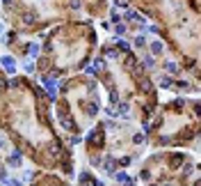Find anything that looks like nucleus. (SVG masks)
Returning <instances> with one entry per match:
<instances>
[{
    "label": "nucleus",
    "instance_id": "9",
    "mask_svg": "<svg viewBox=\"0 0 201 186\" xmlns=\"http://www.w3.org/2000/svg\"><path fill=\"white\" fill-rule=\"evenodd\" d=\"M117 113L126 117V115H128V103H126V101H121V103H119V110H117Z\"/></svg>",
    "mask_w": 201,
    "mask_h": 186
},
{
    "label": "nucleus",
    "instance_id": "13",
    "mask_svg": "<svg viewBox=\"0 0 201 186\" xmlns=\"http://www.w3.org/2000/svg\"><path fill=\"white\" fill-rule=\"evenodd\" d=\"M87 113H89V115H96V113H98V106H96V103H92V106L87 108Z\"/></svg>",
    "mask_w": 201,
    "mask_h": 186
},
{
    "label": "nucleus",
    "instance_id": "12",
    "mask_svg": "<svg viewBox=\"0 0 201 186\" xmlns=\"http://www.w3.org/2000/svg\"><path fill=\"white\" fill-rule=\"evenodd\" d=\"M117 101H119V94L112 90V92H110V103H117Z\"/></svg>",
    "mask_w": 201,
    "mask_h": 186
},
{
    "label": "nucleus",
    "instance_id": "16",
    "mask_svg": "<svg viewBox=\"0 0 201 186\" xmlns=\"http://www.w3.org/2000/svg\"><path fill=\"white\" fill-rule=\"evenodd\" d=\"M110 19H112V23H119V14H117V11H112Z\"/></svg>",
    "mask_w": 201,
    "mask_h": 186
},
{
    "label": "nucleus",
    "instance_id": "1",
    "mask_svg": "<svg viewBox=\"0 0 201 186\" xmlns=\"http://www.w3.org/2000/svg\"><path fill=\"white\" fill-rule=\"evenodd\" d=\"M60 124H62L66 131H75V129H78V126H75V122L71 120V117H66V115H64V117H60Z\"/></svg>",
    "mask_w": 201,
    "mask_h": 186
},
{
    "label": "nucleus",
    "instance_id": "6",
    "mask_svg": "<svg viewBox=\"0 0 201 186\" xmlns=\"http://www.w3.org/2000/svg\"><path fill=\"white\" fill-rule=\"evenodd\" d=\"M48 154H50V156H60V154H62L60 145H55V143H53V145H48Z\"/></svg>",
    "mask_w": 201,
    "mask_h": 186
},
{
    "label": "nucleus",
    "instance_id": "11",
    "mask_svg": "<svg viewBox=\"0 0 201 186\" xmlns=\"http://www.w3.org/2000/svg\"><path fill=\"white\" fill-rule=\"evenodd\" d=\"M160 85H162V88H169V85H171V78H169V76H162V78H160Z\"/></svg>",
    "mask_w": 201,
    "mask_h": 186
},
{
    "label": "nucleus",
    "instance_id": "17",
    "mask_svg": "<svg viewBox=\"0 0 201 186\" xmlns=\"http://www.w3.org/2000/svg\"><path fill=\"white\" fill-rule=\"evenodd\" d=\"M144 65H146V67H153V65H156V62H153V57H149V55H146V60H144Z\"/></svg>",
    "mask_w": 201,
    "mask_h": 186
},
{
    "label": "nucleus",
    "instance_id": "8",
    "mask_svg": "<svg viewBox=\"0 0 201 186\" xmlns=\"http://www.w3.org/2000/svg\"><path fill=\"white\" fill-rule=\"evenodd\" d=\"M126 19H128V21H142V19H139V14H137V11H133V9H128V11H126Z\"/></svg>",
    "mask_w": 201,
    "mask_h": 186
},
{
    "label": "nucleus",
    "instance_id": "3",
    "mask_svg": "<svg viewBox=\"0 0 201 186\" xmlns=\"http://www.w3.org/2000/svg\"><path fill=\"white\" fill-rule=\"evenodd\" d=\"M149 51L153 55H160L162 51H165V46H162V42H151V46H149Z\"/></svg>",
    "mask_w": 201,
    "mask_h": 186
},
{
    "label": "nucleus",
    "instance_id": "20",
    "mask_svg": "<svg viewBox=\"0 0 201 186\" xmlns=\"http://www.w3.org/2000/svg\"><path fill=\"white\" fill-rule=\"evenodd\" d=\"M2 147H5V143H2V140H0V149H2Z\"/></svg>",
    "mask_w": 201,
    "mask_h": 186
},
{
    "label": "nucleus",
    "instance_id": "18",
    "mask_svg": "<svg viewBox=\"0 0 201 186\" xmlns=\"http://www.w3.org/2000/svg\"><path fill=\"white\" fill-rule=\"evenodd\" d=\"M37 51H39V46L32 44V46H30V55H37Z\"/></svg>",
    "mask_w": 201,
    "mask_h": 186
},
{
    "label": "nucleus",
    "instance_id": "7",
    "mask_svg": "<svg viewBox=\"0 0 201 186\" xmlns=\"http://www.w3.org/2000/svg\"><path fill=\"white\" fill-rule=\"evenodd\" d=\"M105 170H108V172H114V170H117V161H114V159H108V161H105Z\"/></svg>",
    "mask_w": 201,
    "mask_h": 186
},
{
    "label": "nucleus",
    "instance_id": "5",
    "mask_svg": "<svg viewBox=\"0 0 201 186\" xmlns=\"http://www.w3.org/2000/svg\"><path fill=\"white\" fill-rule=\"evenodd\" d=\"M34 19H37V16H34L32 11H25V14H23V23H25V25H32Z\"/></svg>",
    "mask_w": 201,
    "mask_h": 186
},
{
    "label": "nucleus",
    "instance_id": "10",
    "mask_svg": "<svg viewBox=\"0 0 201 186\" xmlns=\"http://www.w3.org/2000/svg\"><path fill=\"white\" fill-rule=\"evenodd\" d=\"M165 69H167L169 74H176V69H178V67H176V62H165Z\"/></svg>",
    "mask_w": 201,
    "mask_h": 186
},
{
    "label": "nucleus",
    "instance_id": "22",
    "mask_svg": "<svg viewBox=\"0 0 201 186\" xmlns=\"http://www.w3.org/2000/svg\"><path fill=\"white\" fill-rule=\"evenodd\" d=\"M64 186H66V184H64Z\"/></svg>",
    "mask_w": 201,
    "mask_h": 186
},
{
    "label": "nucleus",
    "instance_id": "15",
    "mask_svg": "<svg viewBox=\"0 0 201 186\" xmlns=\"http://www.w3.org/2000/svg\"><path fill=\"white\" fill-rule=\"evenodd\" d=\"M117 182H123V184H126V182H128V177L123 175V172H119V175H117Z\"/></svg>",
    "mask_w": 201,
    "mask_h": 186
},
{
    "label": "nucleus",
    "instance_id": "19",
    "mask_svg": "<svg viewBox=\"0 0 201 186\" xmlns=\"http://www.w3.org/2000/svg\"><path fill=\"white\" fill-rule=\"evenodd\" d=\"M5 88V80H2V76H0V90H2Z\"/></svg>",
    "mask_w": 201,
    "mask_h": 186
},
{
    "label": "nucleus",
    "instance_id": "4",
    "mask_svg": "<svg viewBox=\"0 0 201 186\" xmlns=\"http://www.w3.org/2000/svg\"><path fill=\"white\" fill-rule=\"evenodd\" d=\"M19 163H21V152H14L9 156V166L11 168H19Z\"/></svg>",
    "mask_w": 201,
    "mask_h": 186
},
{
    "label": "nucleus",
    "instance_id": "2",
    "mask_svg": "<svg viewBox=\"0 0 201 186\" xmlns=\"http://www.w3.org/2000/svg\"><path fill=\"white\" fill-rule=\"evenodd\" d=\"M2 67H5V69H7V74H9V76H11V74H16V67H14V60H11V57H7V55H5V57H2Z\"/></svg>",
    "mask_w": 201,
    "mask_h": 186
},
{
    "label": "nucleus",
    "instance_id": "21",
    "mask_svg": "<svg viewBox=\"0 0 201 186\" xmlns=\"http://www.w3.org/2000/svg\"><path fill=\"white\" fill-rule=\"evenodd\" d=\"M167 186H171V184H167Z\"/></svg>",
    "mask_w": 201,
    "mask_h": 186
},
{
    "label": "nucleus",
    "instance_id": "14",
    "mask_svg": "<svg viewBox=\"0 0 201 186\" xmlns=\"http://www.w3.org/2000/svg\"><path fill=\"white\" fill-rule=\"evenodd\" d=\"M144 44H146V39H144V37H137V39H135V46H139V48H142Z\"/></svg>",
    "mask_w": 201,
    "mask_h": 186
}]
</instances>
